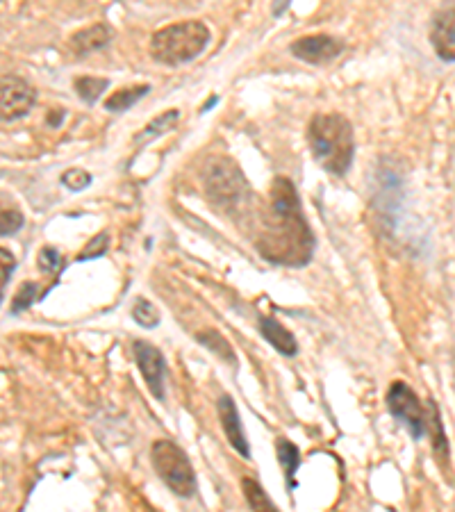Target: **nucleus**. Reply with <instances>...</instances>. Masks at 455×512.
Segmentation results:
<instances>
[{
    "mask_svg": "<svg viewBox=\"0 0 455 512\" xmlns=\"http://www.w3.org/2000/svg\"><path fill=\"white\" fill-rule=\"evenodd\" d=\"M255 246L264 260L278 267H305L312 260L317 242L303 214L301 196L289 178H273Z\"/></svg>",
    "mask_w": 455,
    "mask_h": 512,
    "instance_id": "f257e3e1",
    "label": "nucleus"
},
{
    "mask_svg": "<svg viewBox=\"0 0 455 512\" xmlns=\"http://www.w3.org/2000/svg\"><path fill=\"white\" fill-rule=\"evenodd\" d=\"M308 146L312 158L330 176L342 178L355 160V135L351 121L342 114H314L308 126Z\"/></svg>",
    "mask_w": 455,
    "mask_h": 512,
    "instance_id": "f03ea898",
    "label": "nucleus"
},
{
    "mask_svg": "<svg viewBox=\"0 0 455 512\" xmlns=\"http://www.w3.org/2000/svg\"><path fill=\"white\" fill-rule=\"evenodd\" d=\"M201 185L208 201L217 210L230 214V217L246 210L251 187L235 160L226 155H210L201 167Z\"/></svg>",
    "mask_w": 455,
    "mask_h": 512,
    "instance_id": "7ed1b4c3",
    "label": "nucleus"
},
{
    "mask_svg": "<svg viewBox=\"0 0 455 512\" xmlns=\"http://www.w3.org/2000/svg\"><path fill=\"white\" fill-rule=\"evenodd\" d=\"M212 32L203 21H180L164 26L151 37V57L157 64L182 66L196 60L210 44Z\"/></svg>",
    "mask_w": 455,
    "mask_h": 512,
    "instance_id": "20e7f679",
    "label": "nucleus"
},
{
    "mask_svg": "<svg viewBox=\"0 0 455 512\" xmlns=\"http://www.w3.org/2000/svg\"><path fill=\"white\" fill-rule=\"evenodd\" d=\"M153 467L157 476L162 478L164 485L169 487L173 494L182 499H192L196 494V474L192 462H189L187 453L182 451L176 442L171 440H157L151 451Z\"/></svg>",
    "mask_w": 455,
    "mask_h": 512,
    "instance_id": "39448f33",
    "label": "nucleus"
},
{
    "mask_svg": "<svg viewBox=\"0 0 455 512\" xmlns=\"http://www.w3.org/2000/svg\"><path fill=\"white\" fill-rule=\"evenodd\" d=\"M387 410L408 428V433L415 440H421L426 435V410L421 406L417 392L408 383L394 381L390 385V390H387Z\"/></svg>",
    "mask_w": 455,
    "mask_h": 512,
    "instance_id": "423d86ee",
    "label": "nucleus"
},
{
    "mask_svg": "<svg viewBox=\"0 0 455 512\" xmlns=\"http://www.w3.org/2000/svg\"><path fill=\"white\" fill-rule=\"evenodd\" d=\"M37 103V92L28 80L12 73H0V121L28 117Z\"/></svg>",
    "mask_w": 455,
    "mask_h": 512,
    "instance_id": "0eeeda50",
    "label": "nucleus"
},
{
    "mask_svg": "<svg viewBox=\"0 0 455 512\" xmlns=\"http://www.w3.org/2000/svg\"><path fill=\"white\" fill-rule=\"evenodd\" d=\"M289 53L305 64L324 66L344 53V44L333 35H308L292 41Z\"/></svg>",
    "mask_w": 455,
    "mask_h": 512,
    "instance_id": "6e6552de",
    "label": "nucleus"
},
{
    "mask_svg": "<svg viewBox=\"0 0 455 512\" xmlns=\"http://www.w3.org/2000/svg\"><path fill=\"white\" fill-rule=\"evenodd\" d=\"M132 349H135L137 367L142 371L148 390H151V394L157 401H164L167 399V392H164V376H167V362H164V355L157 351L153 344L142 342V340L132 344Z\"/></svg>",
    "mask_w": 455,
    "mask_h": 512,
    "instance_id": "1a4fd4ad",
    "label": "nucleus"
},
{
    "mask_svg": "<svg viewBox=\"0 0 455 512\" xmlns=\"http://www.w3.org/2000/svg\"><path fill=\"white\" fill-rule=\"evenodd\" d=\"M428 39L442 62L455 64V3L433 16Z\"/></svg>",
    "mask_w": 455,
    "mask_h": 512,
    "instance_id": "9d476101",
    "label": "nucleus"
},
{
    "mask_svg": "<svg viewBox=\"0 0 455 512\" xmlns=\"http://www.w3.org/2000/svg\"><path fill=\"white\" fill-rule=\"evenodd\" d=\"M217 410H219L221 428L228 437L230 447H233L239 453V456L248 460V458H251V447H248V440H246V433H244L242 419H239L235 401L230 399V396H221Z\"/></svg>",
    "mask_w": 455,
    "mask_h": 512,
    "instance_id": "9b49d317",
    "label": "nucleus"
},
{
    "mask_svg": "<svg viewBox=\"0 0 455 512\" xmlns=\"http://www.w3.org/2000/svg\"><path fill=\"white\" fill-rule=\"evenodd\" d=\"M110 41H112L110 26H105V23H96V26H89L71 37L69 51L76 57H87L91 53L103 51V48L110 46Z\"/></svg>",
    "mask_w": 455,
    "mask_h": 512,
    "instance_id": "f8f14e48",
    "label": "nucleus"
},
{
    "mask_svg": "<svg viewBox=\"0 0 455 512\" xmlns=\"http://www.w3.org/2000/svg\"><path fill=\"white\" fill-rule=\"evenodd\" d=\"M426 433L430 437V444H433V453L437 462H440L442 469L446 472L449 469V456H451V447L449 440H446V431L442 424V415L440 408L433 399H428V410H426Z\"/></svg>",
    "mask_w": 455,
    "mask_h": 512,
    "instance_id": "ddd939ff",
    "label": "nucleus"
},
{
    "mask_svg": "<svg viewBox=\"0 0 455 512\" xmlns=\"http://www.w3.org/2000/svg\"><path fill=\"white\" fill-rule=\"evenodd\" d=\"M260 335L267 340L273 349L278 353L287 355V358H294L296 353H299V342H296V337L289 333V330L278 324L276 319L271 317H260Z\"/></svg>",
    "mask_w": 455,
    "mask_h": 512,
    "instance_id": "4468645a",
    "label": "nucleus"
},
{
    "mask_svg": "<svg viewBox=\"0 0 455 512\" xmlns=\"http://www.w3.org/2000/svg\"><path fill=\"white\" fill-rule=\"evenodd\" d=\"M148 92H151V85L123 87V89H119V92H114L112 96L105 98V110L114 112V114L128 112L132 105H137L144 96H148Z\"/></svg>",
    "mask_w": 455,
    "mask_h": 512,
    "instance_id": "2eb2a0df",
    "label": "nucleus"
},
{
    "mask_svg": "<svg viewBox=\"0 0 455 512\" xmlns=\"http://www.w3.org/2000/svg\"><path fill=\"white\" fill-rule=\"evenodd\" d=\"M276 451H278L280 465H283V469H285L287 487H289V492H292L294 487H296L294 476H296V472H299V467H301V451L296 449L294 442L285 440V437H280V440L276 442Z\"/></svg>",
    "mask_w": 455,
    "mask_h": 512,
    "instance_id": "dca6fc26",
    "label": "nucleus"
},
{
    "mask_svg": "<svg viewBox=\"0 0 455 512\" xmlns=\"http://www.w3.org/2000/svg\"><path fill=\"white\" fill-rule=\"evenodd\" d=\"M178 121H180V110H176V107H173V110H167L164 114H160V117L148 123V126L135 137V142H146V139L167 135V132H171L173 128H176Z\"/></svg>",
    "mask_w": 455,
    "mask_h": 512,
    "instance_id": "f3484780",
    "label": "nucleus"
},
{
    "mask_svg": "<svg viewBox=\"0 0 455 512\" xmlns=\"http://www.w3.org/2000/svg\"><path fill=\"white\" fill-rule=\"evenodd\" d=\"M196 340L201 342L205 349L217 353L221 360L230 362V365H237V358H235V351L230 349V344L226 337H223L221 333H217V330H203V333L196 335Z\"/></svg>",
    "mask_w": 455,
    "mask_h": 512,
    "instance_id": "a211bd4d",
    "label": "nucleus"
},
{
    "mask_svg": "<svg viewBox=\"0 0 455 512\" xmlns=\"http://www.w3.org/2000/svg\"><path fill=\"white\" fill-rule=\"evenodd\" d=\"M73 87H76V94L85 101L87 105H94L101 94L110 87V80L107 78H94V76H82L73 80Z\"/></svg>",
    "mask_w": 455,
    "mask_h": 512,
    "instance_id": "6ab92c4d",
    "label": "nucleus"
},
{
    "mask_svg": "<svg viewBox=\"0 0 455 512\" xmlns=\"http://www.w3.org/2000/svg\"><path fill=\"white\" fill-rule=\"evenodd\" d=\"M242 487H244V497L248 501V506H251V510H269V512L276 510V503H273L267 494H264L262 487L255 483L253 478H244Z\"/></svg>",
    "mask_w": 455,
    "mask_h": 512,
    "instance_id": "aec40b11",
    "label": "nucleus"
},
{
    "mask_svg": "<svg viewBox=\"0 0 455 512\" xmlns=\"http://www.w3.org/2000/svg\"><path fill=\"white\" fill-rule=\"evenodd\" d=\"M132 319H135L142 328H155L160 324V312H157L151 301L137 299L135 305H132Z\"/></svg>",
    "mask_w": 455,
    "mask_h": 512,
    "instance_id": "412c9836",
    "label": "nucleus"
},
{
    "mask_svg": "<svg viewBox=\"0 0 455 512\" xmlns=\"http://www.w3.org/2000/svg\"><path fill=\"white\" fill-rule=\"evenodd\" d=\"M23 228V214L12 205H0V237L14 235Z\"/></svg>",
    "mask_w": 455,
    "mask_h": 512,
    "instance_id": "4be33fe9",
    "label": "nucleus"
},
{
    "mask_svg": "<svg viewBox=\"0 0 455 512\" xmlns=\"http://www.w3.org/2000/svg\"><path fill=\"white\" fill-rule=\"evenodd\" d=\"M66 267V262L60 253H57L53 246H46V249L39 251V269L46 271V274L57 276L62 274V269Z\"/></svg>",
    "mask_w": 455,
    "mask_h": 512,
    "instance_id": "5701e85b",
    "label": "nucleus"
},
{
    "mask_svg": "<svg viewBox=\"0 0 455 512\" xmlns=\"http://www.w3.org/2000/svg\"><path fill=\"white\" fill-rule=\"evenodd\" d=\"M62 185L66 189H71V192H82V189H87L91 185V173L85 169L73 167L62 173Z\"/></svg>",
    "mask_w": 455,
    "mask_h": 512,
    "instance_id": "b1692460",
    "label": "nucleus"
},
{
    "mask_svg": "<svg viewBox=\"0 0 455 512\" xmlns=\"http://www.w3.org/2000/svg\"><path fill=\"white\" fill-rule=\"evenodd\" d=\"M37 292H39V285H37V283H23L19 292H16V296H14L12 310H14V312L28 310L30 305L37 301Z\"/></svg>",
    "mask_w": 455,
    "mask_h": 512,
    "instance_id": "393cba45",
    "label": "nucleus"
},
{
    "mask_svg": "<svg viewBox=\"0 0 455 512\" xmlns=\"http://www.w3.org/2000/svg\"><path fill=\"white\" fill-rule=\"evenodd\" d=\"M107 246H110V237H107V233L96 235V237L91 239V242L85 246V251H82V253L78 255V260H80V262H82V260H94V258H98V255H103V253L107 251Z\"/></svg>",
    "mask_w": 455,
    "mask_h": 512,
    "instance_id": "a878e982",
    "label": "nucleus"
},
{
    "mask_svg": "<svg viewBox=\"0 0 455 512\" xmlns=\"http://www.w3.org/2000/svg\"><path fill=\"white\" fill-rule=\"evenodd\" d=\"M14 269H16V258L12 255V251H7L0 246V292H3L7 280L12 278Z\"/></svg>",
    "mask_w": 455,
    "mask_h": 512,
    "instance_id": "bb28decb",
    "label": "nucleus"
},
{
    "mask_svg": "<svg viewBox=\"0 0 455 512\" xmlns=\"http://www.w3.org/2000/svg\"><path fill=\"white\" fill-rule=\"evenodd\" d=\"M217 101H219V98H217V96H214V98H212V101H208V103H205V105H203V110H201V112H208V110H210V107H212L214 103H217Z\"/></svg>",
    "mask_w": 455,
    "mask_h": 512,
    "instance_id": "cd10ccee",
    "label": "nucleus"
}]
</instances>
